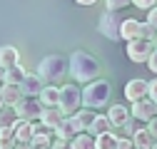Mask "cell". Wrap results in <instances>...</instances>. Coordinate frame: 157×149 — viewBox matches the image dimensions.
<instances>
[{"label":"cell","instance_id":"11","mask_svg":"<svg viewBox=\"0 0 157 149\" xmlns=\"http://www.w3.org/2000/svg\"><path fill=\"white\" fill-rule=\"evenodd\" d=\"M13 129H15L17 142H33V137L37 134V127H35L30 119H17V122L13 124Z\"/></svg>","mask_w":157,"mask_h":149},{"label":"cell","instance_id":"29","mask_svg":"<svg viewBox=\"0 0 157 149\" xmlns=\"http://www.w3.org/2000/svg\"><path fill=\"white\" fill-rule=\"evenodd\" d=\"M155 3H157V0H132V5L140 8V10H152Z\"/></svg>","mask_w":157,"mask_h":149},{"label":"cell","instance_id":"22","mask_svg":"<svg viewBox=\"0 0 157 149\" xmlns=\"http://www.w3.org/2000/svg\"><path fill=\"white\" fill-rule=\"evenodd\" d=\"M72 149H97L95 137H92L90 132H80V134H75V137H72Z\"/></svg>","mask_w":157,"mask_h":149},{"label":"cell","instance_id":"9","mask_svg":"<svg viewBox=\"0 0 157 149\" xmlns=\"http://www.w3.org/2000/svg\"><path fill=\"white\" fill-rule=\"evenodd\" d=\"M125 97L130 100V102H140V100H145V97H150V82L147 80H130L127 85H125Z\"/></svg>","mask_w":157,"mask_h":149},{"label":"cell","instance_id":"24","mask_svg":"<svg viewBox=\"0 0 157 149\" xmlns=\"http://www.w3.org/2000/svg\"><path fill=\"white\" fill-rule=\"evenodd\" d=\"M117 142H120V137H115L112 132H105V134H97L95 137L97 149H117Z\"/></svg>","mask_w":157,"mask_h":149},{"label":"cell","instance_id":"6","mask_svg":"<svg viewBox=\"0 0 157 149\" xmlns=\"http://www.w3.org/2000/svg\"><path fill=\"white\" fill-rule=\"evenodd\" d=\"M122 23H125V17L117 15V10H105V15H100V25L97 27H100V32L105 37H110V40H122V35H120Z\"/></svg>","mask_w":157,"mask_h":149},{"label":"cell","instance_id":"16","mask_svg":"<svg viewBox=\"0 0 157 149\" xmlns=\"http://www.w3.org/2000/svg\"><path fill=\"white\" fill-rule=\"evenodd\" d=\"M107 117H110L112 127H125V124H127V119L132 117V112H130L127 107H122V104H112V107H110V112H107Z\"/></svg>","mask_w":157,"mask_h":149},{"label":"cell","instance_id":"5","mask_svg":"<svg viewBox=\"0 0 157 149\" xmlns=\"http://www.w3.org/2000/svg\"><path fill=\"white\" fill-rule=\"evenodd\" d=\"M157 42L155 40H147V37H137V40H130L127 42V57L132 62H147L152 57Z\"/></svg>","mask_w":157,"mask_h":149},{"label":"cell","instance_id":"23","mask_svg":"<svg viewBox=\"0 0 157 149\" xmlns=\"http://www.w3.org/2000/svg\"><path fill=\"white\" fill-rule=\"evenodd\" d=\"M17 137L13 127H0V149H15Z\"/></svg>","mask_w":157,"mask_h":149},{"label":"cell","instance_id":"17","mask_svg":"<svg viewBox=\"0 0 157 149\" xmlns=\"http://www.w3.org/2000/svg\"><path fill=\"white\" fill-rule=\"evenodd\" d=\"M132 144H135V149H152L155 137H152V132H150L147 127H140V129L132 134Z\"/></svg>","mask_w":157,"mask_h":149},{"label":"cell","instance_id":"18","mask_svg":"<svg viewBox=\"0 0 157 149\" xmlns=\"http://www.w3.org/2000/svg\"><path fill=\"white\" fill-rule=\"evenodd\" d=\"M40 100L45 107H60V87L55 85H45L43 92H40Z\"/></svg>","mask_w":157,"mask_h":149},{"label":"cell","instance_id":"38","mask_svg":"<svg viewBox=\"0 0 157 149\" xmlns=\"http://www.w3.org/2000/svg\"><path fill=\"white\" fill-rule=\"evenodd\" d=\"M5 72H8V70H5L3 65H0V85H3V82H5Z\"/></svg>","mask_w":157,"mask_h":149},{"label":"cell","instance_id":"36","mask_svg":"<svg viewBox=\"0 0 157 149\" xmlns=\"http://www.w3.org/2000/svg\"><path fill=\"white\" fill-rule=\"evenodd\" d=\"M150 97H152V100L157 102V77H155V80L150 82Z\"/></svg>","mask_w":157,"mask_h":149},{"label":"cell","instance_id":"15","mask_svg":"<svg viewBox=\"0 0 157 149\" xmlns=\"http://www.w3.org/2000/svg\"><path fill=\"white\" fill-rule=\"evenodd\" d=\"M0 65H3L5 70L20 65V52H17V47H13V45H3L0 47Z\"/></svg>","mask_w":157,"mask_h":149},{"label":"cell","instance_id":"34","mask_svg":"<svg viewBox=\"0 0 157 149\" xmlns=\"http://www.w3.org/2000/svg\"><path fill=\"white\" fill-rule=\"evenodd\" d=\"M147 129H150V132H152V137L157 139V117H152V119L147 122Z\"/></svg>","mask_w":157,"mask_h":149},{"label":"cell","instance_id":"10","mask_svg":"<svg viewBox=\"0 0 157 149\" xmlns=\"http://www.w3.org/2000/svg\"><path fill=\"white\" fill-rule=\"evenodd\" d=\"M0 92H3V97L10 107H15L17 102H20L25 97V92H23V85H17V82H3L0 85Z\"/></svg>","mask_w":157,"mask_h":149},{"label":"cell","instance_id":"8","mask_svg":"<svg viewBox=\"0 0 157 149\" xmlns=\"http://www.w3.org/2000/svg\"><path fill=\"white\" fill-rule=\"evenodd\" d=\"M130 112H132V117L137 122H150L152 117H157V102L152 97H145L140 102H132V109Z\"/></svg>","mask_w":157,"mask_h":149},{"label":"cell","instance_id":"7","mask_svg":"<svg viewBox=\"0 0 157 149\" xmlns=\"http://www.w3.org/2000/svg\"><path fill=\"white\" fill-rule=\"evenodd\" d=\"M82 104V89H77L75 85H63L60 87V109L65 114H75Z\"/></svg>","mask_w":157,"mask_h":149},{"label":"cell","instance_id":"37","mask_svg":"<svg viewBox=\"0 0 157 149\" xmlns=\"http://www.w3.org/2000/svg\"><path fill=\"white\" fill-rule=\"evenodd\" d=\"M75 3H77V5H95L97 0H75Z\"/></svg>","mask_w":157,"mask_h":149},{"label":"cell","instance_id":"3","mask_svg":"<svg viewBox=\"0 0 157 149\" xmlns=\"http://www.w3.org/2000/svg\"><path fill=\"white\" fill-rule=\"evenodd\" d=\"M65 72H67V62L60 55H48V57H43L40 65H37V74H40L43 80H50V82L60 80Z\"/></svg>","mask_w":157,"mask_h":149},{"label":"cell","instance_id":"1","mask_svg":"<svg viewBox=\"0 0 157 149\" xmlns=\"http://www.w3.org/2000/svg\"><path fill=\"white\" fill-rule=\"evenodd\" d=\"M67 70H70V77L77 80V82H92L97 74H100V62H97L90 52L85 50H75L70 55V62H67Z\"/></svg>","mask_w":157,"mask_h":149},{"label":"cell","instance_id":"21","mask_svg":"<svg viewBox=\"0 0 157 149\" xmlns=\"http://www.w3.org/2000/svg\"><path fill=\"white\" fill-rule=\"evenodd\" d=\"M110 127H112V122H110V117H107V114H97V117L92 119V124H90L87 132H90L92 137H97V134L110 132Z\"/></svg>","mask_w":157,"mask_h":149},{"label":"cell","instance_id":"40","mask_svg":"<svg viewBox=\"0 0 157 149\" xmlns=\"http://www.w3.org/2000/svg\"><path fill=\"white\" fill-rule=\"evenodd\" d=\"M152 149H157V139H155V144H152Z\"/></svg>","mask_w":157,"mask_h":149},{"label":"cell","instance_id":"27","mask_svg":"<svg viewBox=\"0 0 157 149\" xmlns=\"http://www.w3.org/2000/svg\"><path fill=\"white\" fill-rule=\"evenodd\" d=\"M142 37H147V40H155L157 42V27L152 23H142Z\"/></svg>","mask_w":157,"mask_h":149},{"label":"cell","instance_id":"35","mask_svg":"<svg viewBox=\"0 0 157 149\" xmlns=\"http://www.w3.org/2000/svg\"><path fill=\"white\" fill-rule=\"evenodd\" d=\"M147 23H152V25L157 27V5H155V8L150 10V15H147Z\"/></svg>","mask_w":157,"mask_h":149},{"label":"cell","instance_id":"14","mask_svg":"<svg viewBox=\"0 0 157 149\" xmlns=\"http://www.w3.org/2000/svg\"><path fill=\"white\" fill-rule=\"evenodd\" d=\"M70 117H72V122H75V127H77V132H87L90 124H92V119H95L97 114H95L90 107H85V109H77L75 114H70Z\"/></svg>","mask_w":157,"mask_h":149},{"label":"cell","instance_id":"31","mask_svg":"<svg viewBox=\"0 0 157 149\" xmlns=\"http://www.w3.org/2000/svg\"><path fill=\"white\" fill-rule=\"evenodd\" d=\"M117 149H135L132 137H120V142H117Z\"/></svg>","mask_w":157,"mask_h":149},{"label":"cell","instance_id":"20","mask_svg":"<svg viewBox=\"0 0 157 149\" xmlns=\"http://www.w3.org/2000/svg\"><path fill=\"white\" fill-rule=\"evenodd\" d=\"M75 134H80V132H77L72 117H65L60 124H57V129H55V137H57V139H72Z\"/></svg>","mask_w":157,"mask_h":149},{"label":"cell","instance_id":"4","mask_svg":"<svg viewBox=\"0 0 157 149\" xmlns=\"http://www.w3.org/2000/svg\"><path fill=\"white\" fill-rule=\"evenodd\" d=\"M43 109H45V104H43L40 95H25L20 102L15 104L17 117H20V119H30V122L40 119V117H43Z\"/></svg>","mask_w":157,"mask_h":149},{"label":"cell","instance_id":"19","mask_svg":"<svg viewBox=\"0 0 157 149\" xmlns=\"http://www.w3.org/2000/svg\"><path fill=\"white\" fill-rule=\"evenodd\" d=\"M43 77H40V74H25V80H23V92H25V95H40V92H43Z\"/></svg>","mask_w":157,"mask_h":149},{"label":"cell","instance_id":"30","mask_svg":"<svg viewBox=\"0 0 157 149\" xmlns=\"http://www.w3.org/2000/svg\"><path fill=\"white\" fill-rule=\"evenodd\" d=\"M52 149H72V139H55Z\"/></svg>","mask_w":157,"mask_h":149},{"label":"cell","instance_id":"25","mask_svg":"<svg viewBox=\"0 0 157 149\" xmlns=\"http://www.w3.org/2000/svg\"><path fill=\"white\" fill-rule=\"evenodd\" d=\"M17 119V112H15V107H10V104H5L3 109H0V127H13Z\"/></svg>","mask_w":157,"mask_h":149},{"label":"cell","instance_id":"2","mask_svg":"<svg viewBox=\"0 0 157 149\" xmlns=\"http://www.w3.org/2000/svg\"><path fill=\"white\" fill-rule=\"evenodd\" d=\"M110 95H112L110 82H105V80H92V82H87L85 89H82V104L90 107V109H100V107H105V104L110 102Z\"/></svg>","mask_w":157,"mask_h":149},{"label":"cell","instance_id":"39","mask_svg":"<svg viewBox=\"0 0 157 149\" xmlns=\"http://www.w3.org/2000/svg\"><path fill=\"white\" fill-rule=\"evenodd\" d=\"M5 104H8V102H5V97H3V92H0V109H3Z\"/></svg>","mask_w":157,"mask_h":149},{"label":"cell","instance_id":"13","mask_svg":"<svg viewBox=\"0 0 157 149\" xmlns=\"http://www.w3.org/2000/svg\"><path fill=\"white\" fill-rule=\"evenodd\" d=\"M65 117H67V114H65L60 107H45V109H43L40 122H43L45 127H50V129H57V124H60Z\"/></svg>","mask_w":157,"mask_h":149},{"label":"cell","instance_id":"12","mask_svg":"<svg viewBox=\"0 0 157 149\" xmlns=\"http://www.w3.org/2000/svg\"><path fill=\"white\" fill-rule=\"evenodd\" d=\"M122 40H137V37H142V23L140 20H135V17H125V23H122Z\"/></svg>","mask_w":157,"mask_h":149},{"label":"cell","instance_id":"26","mask_svg":"<svg viewBox=\"0 0 157 149\" xmlns=\"http://www.w3.org/2000/svg\"><path fill=\"white\" fill-rule=\"evenodd\" d=\"M25 70H23V65H15V67H10L8 72H5V82H17V85H23V80H25Z\"/></svg>","mask_w":157,"mask_h":149},{"label":"cell","instance_id":"33","mask_svg":"<svg viewBox=\"0 0 157 149\" xmlns=\"http://www.w3.org/2000/svg\"><path fill=\"white\" fill-rule=\"evenodd\" d=\"M147 67H150V70L157 74V47H155V52H152V57L147 60Z\"/></svg>","mask_w":157,"mask_h":149},{"label":"cell","instance_id":"28","mask_svg":"<svg viewBox=\"0 0 157 149\" xmlns=\"http://www.w3.org/2000/svg\"><path fill=\"white\" fill-rule=\"evenodd\" d=\"M132 0H105V8L107 10H122L125 5H130Z\"/></svg>","mask_w":157,"mask_h":149},{"label":"cell","instance_id":"32","mask_svg":"<svg viewBox=\"0 0 157 149\" xmlns=\"http://www.w3.org/2000/svg\"><path fill=\"white\" fill-rule=\"evenodd\" d=\"M125 132H127V137H132V134L137 132V127H135V117H130V119H127V124H125Z\"/></svg>","mask_w":157,"mask_h":149}]
</instances>
